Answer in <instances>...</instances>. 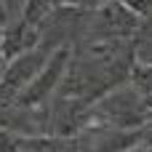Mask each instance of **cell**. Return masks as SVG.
Segmentation results:
<instances>
[{"label":"cell","mask_w":152,"mask_h":152,"mask_svg":"<svg viewBox=\"0 0 152 152\" xmlns=\"http://www.w3.org/2000/svg\"><path fill=\"white\" fill-rule=\"evenodd\" d=\"M51 40L43 43V45H35L24 53H19L16 59H11L5 64V72H3V80H0V104H11L16 102V96L43 72L45 61L51 59Z\"/></svg>","instance_id":"cell-2"},{"label":"cell","mask_w":152,"mask_h":152,"mask_svg":"<svg viewBox=\"0 0 152 152\" xmlns=\"http://www.w3.org/2000/svg\"><path fill=\"white\" fill-rule=\"evenodd\" d=\"M0 43H3V24H0Z\"/></svg>","instance_id":"cell-9"},{"label":"cell","mask_w":152,"mask_h":152,"mask_svg":"<svg viewBox=\"0 0 152 152\" xmlns=\"http://www.w3.org/2000/svg\"><path fill=\"white\" fill-rule=\"evenodd\" d=\"M144 61H150V64H152V56H147V59H144Z\"/></svg>","instance_id":"cell-10"},{"label":"cell","mask_w":152,"mask_h":152,"mask_svg":"<svg viewBox=\"0 0 152 152\" xmlns=\"http://www.w3.org/2000/svg\"><path fill=\"white\" fill-rule=\"evenodd\" d=\"M40 32H43V27L27 21L24 16H21V21H16L13 27H5V29H3V43H0L3 59L11 61V59H16L19 53H24V51L40 45Z\"/></svg>","instance_id":"cell-4"},{"label":"cell","mask_w":152,"mask_h":152,"mask_svg":"<svg viewBox=\"0 0 152 152\" xmlns=\"http://www.w3.org/2000/svg\"><path fill=\"white\" fill-rule=\"evenodd\" d=\"M69 61H72V48H69V45L53 48V53H51V59L45 61L43 72L16 96L13 104H19V107H24V110L40 107V102H45V96H48L51 91H59V86H61L67 69H69Z\"/></svg>","instance_id":"cell-3"},{"label":"cell","mask_w":152,"mask_h":152,"mask_svg":"<svg viewBox=\"0 0 152 152\" xmlns=\"http://www.w3.org/2000/svg\"><path fill=\"white\" fill-rule=\"evenodd\" d=\"M5 64H8V61H5V59H3V53H0V80H3V72H5L3 67H5Z\"/></svg>","instance_id":"cell-8"},{"label":"cell","mask_w":152,"mask_h":152,"mask_svg":"<svg viewBox=\"0 0 152 152\" xmlns=\"http://www.w3.org/2000/svg\"><path fill=\"white\" fill-rule=\"evenodd\" d=\"M64 0H27V5H24V19L27 21H32V24H40L43 27V21L61 5Z\"/></svg>","instance_id":"cell-5"},{"label":"cell","mask_w":152,"mask_h":152,"mask_svg":"<svg viewBox=\"0 0 152 152\" xmlns=\"http://www.w3.org/2000/svg\"><path fill=\"white\" fill-rule=\"evenodd\" d=\"M150 115L147 96L139 88L131 91H112L102 96L91 107V126H112V128H139Z\"/></svg>","instance_id":"cell-1"},{"label":"cell","mask_w":152,"mask_h":152,"mask_svg":"<svg viewBox=\"0 0 152 152\" xmlns=\"http://www.w3.org/2000/svg\"><path fill=\"white\" fill-rule=\"evenodd\" d=\"M131 8H136L139 13H152V0H134V3H128Z\"/></svg>","instance_id":"cell-7"},{"label":"cell","mask_w":152,"mask_h":152,"mask_svg":"<svg viewBox=\"0 0 152 152\" xmlns=\"http://www.w3.org/2000/svg\"><path fill=\"white\" fill-rule=\"evenodd\" d=\"M131 80H134V86H136L144 96H152V64L150 61L136 64L134 72H131Z\"/></svg>","instance_id":"cell-6"}]
</instances>
